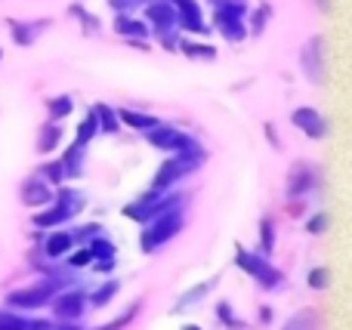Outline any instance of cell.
Here are the masks:
<instances>
[{
  "label": "cell",
  "mask_w": 352,
  "mask_h": 330,
  "mask_svg": "<svg viewBox=\"0 0 352 330\" xmlns=\"http://www.w3.org/2000/svg\"><path fill=\"white\" fill-rule=\"evenodd\" d=\"M306 281H309V287L322 290V287H328V272H324V269H312Z\"/></svg>",
  "instance_id": "34"
},
{
  "label": "cell",
  "mask_w": 352,
  "mask_h": 330,
  "mask_svg": "<svg viewBox=\"0 0 352 330\" xmlns=\"http://www.w3.org/2000/svg\"><path fill=\"white\" fill-rule=\"evenodd\" d=\"M0 59H3V49H0Z\"/></svg>",
  "instance_id": "40"
},
{
  "label": "cell",
  "mask_w": 352,
  "mask_h": 330,
  "mask_svg": "<svg viewBox=\"0 0 352 330\" xmlns=\"http://www.w3.org/2000/svg\"><path fill=\"white\" fill-rule=\"evenodd\" d=\"M260 235H263V253H272V244H275V232H272V222H263L260 226Z\"/></svg>",
  "instance_id": "32"
},
{
  "label": "cell",
  "mask_w": 352,
  "mask_h": 330,
  "mask_svg": "<svg viewBox=\"0 0 352 330\" xmlns=\"http://www.w3.org/2000/svg\"><path fill=\"white\" fill-rule=\"evenodd\" d=\"M217 315H219V321H223L229 330H238V327H244L241 325V318L238 315H232V309H229V303H219L217 306Z\"/></svg>",
  "instance_id": "28"
},
{
  "label": "cell",
  "mask_w": 352,
  "mask_h": 330,
  "mask_svg": "<svg viewBox=\"0 0 352 330\" xmlns=\"http://www.w3.org/2000/svg\"><path fill=\"white\" fill-rule=\"evenodd\" d=\"M96 130H99V123H96V115H87L84 121H80V127H78V142L80 145H87V142L96 136Z\"/></svg>",
  "instance_id": "24"
},
{
  "label": "cell",
  "mask_w": 352,
  "mask_h": 330,
  "mask_svg": "<svg viewBox=\"0 0 352 330\" xmlns=\"http://www.w3.org/2000/svg\"><path fill=\"white\" fill-rule=\"evenodd\" d=\"M285 330H322V325H318V315L316 312H297L291 321L285 325Z\"/></svg>",
  "instance_id": "19"
},
{
  "label": "cell",
  "mask_w": 352,
  "mask_h": 330,
  "mask_svg": "<svg viewBox=\"0 0 352 330\" xmlns=\"http://www.w3.org/2000/svg\"><path fill=\"white\" fill-rule=\"evenodd\" d=\"M68 263L74 266V269H80V266H90L93 263V253H90V247H84V250H78L74 257H68Z\"/></svg>",
  "instance_id": "35"
},
{
  "label": "cell",
  "mask_w": 352,
  "mask_h": 330,
  "mask_svg": "<svg viewBox=\"0 0 352 330\" xmlns=\"http://www.w3.org/2000/svg\"><path fill=\"white\" fill-rule=\"evenodd\" d=\"M235 259H238V266H241L248 275H254L256 281L263 284V287H275V284L281 281V272L278 269H272V266H269L266 259H260L256 253H248L244 247H238Z\"/></svg>",
  "instance_id": "4"
},
{
  "label": "cell",
  "mask_w": 352,
  "mask_h": 330,
  "mask_svg": "<svg viewBox=\"0 0 352 330\" xmlns=\"http://www.w3.org/2000/svg\"><path fill=\"white\" fill-rule=\"evenodd\" d=\"M115 28L121 31V34H136V37H142L146 34V25L140 22V19H127V16H121L115 22Z\"/></svg>",
  "instance_id": "25"
},
{
  "label": "cell",
  "mask_w": 352,
  "mask_h": 330,
  "mask_svg": "<svg viewBox=\"0 0 352 330\" xmlns=\"http://www.w3.org/2000/svg\"><path fill=\"white\" fill-rule=\"evenodd\" d=\"M148 142L158 145V148H164V152H182V148L195 145L186 133H179V130H173V127H152L148 130Z\"/></svg>",
  "instance_id": "7"
},
{
  "label": "cell",
  "mask_w": 352,
  "mask_h": 330,
  "mask_svg": "<svg viewBox=\"0 0 352 330\" xmlns=\"http://www.w3.org/2000/svg\"><path fill=\"white\" fill-rule=\"evenodd\" d=\"M324 226H328V216H324V213L312 216V220H309V222H306V228H309V232H312V235H322V232H324Z\"/></svg>",
  "instance_id": "36"
},
{
  "label": "cell",
  "mask_w": 352,
  "mask_h": 330,
  "mask_svg": "<svg viewBox=\"0 0 352 330\" xmlns=\"http://www.w3.org/2000/svg\"><path fill=\"white\" fill-rule=\"evenodd\" d=\"M210 290V284H198V287H192L188 294H182V300H179V309L182 306H195V300H201V296Z\"/></svg>",
  "instance_id": "30"
},
{
  "label": "cell",
  "mask_w": 352,
  "mask_h": 330,
  "mask_svg": "<svg viewBox=\"0 0 352 330\" xmlns=\"http://www.w3.org/2000/svg\"><path fill=\"white\" fill-rule=\"evenodd\" d=\"M90 253H93V259H115V244L105 238H96L90 244Z\"/></svg>",
  "instance_id": "26"
},
{
  "label": "cell",
  "mask_w": 352,
  "mask_h": 330,
  "mask_svg": "<svg viewBox=\"0 0 352 330\" xmlns=\"http://www.w3.org/2000/svg\"><path fill=\"white\" fill-rule=\"evenodd\" d=\"M148 19H152L161 31H170L176 25V12H173L170 3H152L148 6Z\"/></svg>",
  "instance_id": "16"
},
{
  "label": "cell",
  "mask_w": 352,
  "mask_h": 330,
  "mask_svg": "<svg viewBox=\"0 0 352 330\" xmlns=\"http://www.w3.org/2000/svg\"><path fill=\"white\" fill-rule=\"evenodd\" d=\"M37 28H43V22H41V25H22V22H12V37H16V43L28 47V43L34 40Z\"/></svg>",
  "instance_id": "22"
},
{
  "label": "cell",
  "mask_w": 352,
  "mask_h": 330,
  "mask_svg": "<svg viewBox=\"0 0 352 330\" xmlns=\"http://www.w3.org/2000/svg\"><path fill=\"white\" fill-rule=\"evenodd\" d=\"M182 330H201V327H195V325H186V327H182Z\"/></svg>",
  "instance_id": "39"
},
{
  "label": "cell",
  "mask_w": 352,
  "mask_h": 330,
  "mask_svg": "<svg viewBox=\"0 0 352 330\" xmlns=\"http://www.w3.org/2000/svg\"><path fill=\"white\" fill-rule=\"evenodd\" d=\"M72 216H74V213L65 207V204L56 201L50 210H43V213H37V216H34V226H41V228H53V226H62L65 220H72Z\"/></svg>",
  "instance_id": "13"
},
{
  "label": "cell",
  "mask_w": 352,
  "mask_h": 330,
  "mask_svg": "<svg viewBox=\"0 0 352 330\" xmlns=\"http://www.w3.org/2000/svg\"><path fill=\"white\" fill-rule=\"evenodd\" d=\"M179 204V198L170 195V198H161L158 191H152V195H146V198H140V201H133L124 213L130 216V220H155L158 213H164V210H170Z\"/></svg>",
  "instance_id": "5"
},
{
  "label": "cell",
  "mask_w": 352,
  "mask_h": 330,
  "mask_svg": "<svg viewBox=\"0 0 352 330\" xmlns=\"http://www.w3.org/2000/svg\"><path fill=\"white\" fill-rule=\"evenodd\" d=\"M0 330H50V321H31L16 312H0Z\"/></svg>",
  "instance_id": "12"
},
{
  "label": "cell",
  "mask_w": 352,
  "mask_h": 330,
  "mask_svg": "<svg viewBox=\"0 0 352 330\" xmlns=\"http://www.w3.org/2000/svg\"><path fill=\"white\" fill-rule=\"evenodd\" d=\"M50 115H53V117L72 115V99H68V96H56L53 102H50Z\"/></svg>",
  "instance_id": "29"
},
{
  "label": "cell",
  "mask_w": 352,
  "mask_h": 330,
  "mask_svg": "<svg viewBox=\"0 0 352 330\" xmlns=\"http://www.w3.org/2000/svg\"><path fill=\"white\" fill-rule=\"evenodd\" d=\"M294 123H297L306 136H312V139H322L324 136V121L316 108H297L294 111Z\"/></svg>",
  "instance_id": "10"
},
{
  "label": "cell",
  "mask_w": 352,
  "mask_h": 330,
  "mask_svg": "<svg viewBox=\"0 0 352 330\" xmlns=\"http://www.w3.org/2000/svg\"><path fill=\"white\" fill-rule=\"evenodd\" d=\"M59 139H62V130L56 127V123H50V127H43L41 130V139H37V152H53L56 145H59Z\"/></svg>",
  "instance_id": "20"
},
{
  "label": "cell",
  "mask_w": 352,
  "mask_h": 330,
  "mask_svg": "<svg viewBox=\"0 0 352 330\" xmlns=\"http://www.w3.org/2000/svg\"><path fill=\"white\" fill-rule=\"evenodd\" d=\"M41 173L50 179V182H62V179H65V170H62V161H56V164H47Z\"/></svg>",
  "instance_id": "31"
},
{
  "label": "cell",
  "mask_w": 352,
  "mask_h": 330,
  "mask_svg": "<svg viewBox=\"0 0 352 330\" xmlns=\"http://www.w3.org/2000/svg\"><path fill=\"white\" fill-rule=\"evenodd\" d=\"M115 10H121V12H127V10H133V6H140V3H146V0H109Z\"/></svg>",
  "instance_id": "38"
},
{
  "label": "cell",
  "mask_w": 352,
  "mask_h": 330,
  "mask_svg": "<svg viewBox=\"0 0 352 330\" xmlns=\"http://www.w3.org/2000/svg\"><path fill=\"white\" fill-rule=\"evenodd\" d=\"M115 294H118V281H109V284H102V287L90 296V303H93V306H105V303H109Z\"/></svg>",
  "instance_id": "27"
},
{
  "label": "cell",
  "mask_w": 352,
  "mask_h": 330,
  "mask_svg": "<svg viewBox=\"0 0 352 330\" xmlns=\"http://www.w3.org/2000/svg\"><path fill=\"white\" fill-rule=\"evenodd\" d=\"M80 152H84L80 142H74V145L65 152V158H62V170H65V176H78L80 173V161H84V154Z\"/></svg>",
  "instance_id": "18"
},
{
  "label": "cell",
  "mask_w": 352,
  "mask_h": 330,
  "mask_svg": "<svg viewBox=\"0 0 352 330\" xmlns=\"http://www.w3.org/2000/svg\"><path fill=\"white\" fill-rule=\"evenodd\" d=\"M56 290H59V281L31 284V287L12 290V294L6 296V306H10V309H22V312H31V309H41V306H47V303H53Z\"/></svg>",
  "instance_id": "3"
},
{
  "label": "cell",
  "mask_w": 352,
  "mask_h": 330,
  "mask_svg": "<svg viewBox=\"0 0 352 330\" xmlns=\"http://www.w3.org/2000/svg\"><path fill=\"white\" fill-rule=\"evenodd\" d=\"M309 189H316V170L309 164H297L291 170V179H287V191L291 195H306Z\"/></svg>",
  "instance_id": "11"
},
{
  "label": "cell",
  "mask_w": 352,
  "mask_h": 330,
  "mask_svg": "<svg viewBox=\"0 0 352 330\" xmlns=\"http://www.w3.org/2000/svg\"><path fill=\"white\" fill-rule=\"evenodd\" d=\"M96 123H99V130H105V133H115L118 130V117H115V111H109L105 105H96Z\"/></svg>",
  "instance_id": "23"
},
{
  "label": "cell",
  "mask_w": 352,
  "mask_h": 330,
  "mask_svg": "<svg viewBox=\"0 0 352 330\" xmlns=\"http://www.w3.org/2000/svg\"><path fill=\"white\" fill-rule=\"evenodd\" d=\"M201 164H204V152H201L198 145L182 148L179 154H173L170 161H164V164H161V170L155 173V191L170 189L176 179H186V173H192L195 167H201Z\"/></svg>",
  "instance_id": "1"
},
{
  "label": "cell",
  "mask_w": 352,
  "mask_h": 330,
  "mask_svg": "<svg viewBox=\"0 0 352 330\" xmlns=\"http://www.w3.org/2000/svg\"><path fill=\"white\" fill-rule=\"evenodd\" d=\"M303 71L309 80L322 84V37H312L303 47Z\"/></svg>",
  "instance_id": "8"
},
{
  "label": "cell",
  "mask_w": 352,
  "mask_h": 330,
  "mask_svg": "<svg viewBox=\"0 0 352 330\" xmlns=\"http://www.w3.org/2000/svg\"><path fill=\"white\" fill-rule=\"evenodd\" d=\"M176 6H179V22L186 25L188 31H204V22H201V10H198V3L195 0H173Z\"/></svg>",
  "instance_id": "14"
},
{
  "label": "cell",
  "mask_w": 352,
  "mask_h": 330,
  "mask_svg": "<svg viewBox=\"0 0 352 330\" xmlns=\"http://www.w3.org/2000/svg\"><path fill=\"white\" fill-rule=\"evenodd\" d=\"M182 49H186L188 56H198V59H213V47H198V43H182Z\"/></svg>",
  "instance_id": "33"
},
{
  "label": "cell",
  "mask_w": 352,
  "mask_h": 330,
  "mask_svg": "<svg viewBox=\"0 0 352 330\" xmlns=\"http://www.w3.org/2000/svg\"><path fill=\"white\" fill-rule=\"evenodd\" d=\"M182 228V213H179V207H170V210H164V213H158L152 220V226L142 232V250L146 253H152L155 247H161V244H167V241L173 238L176 232Z\"/></svg>",
  "instance_id": "2"
},
{
  "label": "cell",
  "mask_w": 352,
  "mask_h": 330,
  "mask_svg": "<svg viewBox=\"0 0 352 330\" xmlns=\"http://www.w3.org/2000/svg\"><path fill=\"white\" fill-rule=\"evenodd\" d=\"M217 25L223 28V34L229 37V40H241V37H244V25H241V19H238V16H229V12L219 10L217 12Z\"/></svg>",
  "instance_id": "17"
},
{
  "label": "cell",
  "mask_w": 352,
  "mask_h": 330,
  "mask_svg": "<svg viewBox=\"0 0 352 330\" xmlns=\"http://www.w3.org/2000/svg\"><path fill=\"white\" fill-rule=\"evenodd\" d=\"M22 201L28 207H47V204H53V189L43 179H28L22 185Z\"/></svg>",
  "instance_id": "9"
},
{
  "label": "cell",
  "mask_w": 352,
  "mask_h": 330,
  "mask_svg": "<svg viewBox=\"0 0 352 330\" xmlns=\"http://www.w3.org/2000/svg\"><path fill=\"white\" fill-rule=\"evenodd\" d=\"M121 121L130 123V127H136V130H152V127H158V121H155L152 115H140V111H121Z\"/></svg>",
  "instance_id": "21"
},
{
  "label": "cell",
  "mask_w": 352,
  "mask_h": 330,
  "mask_svg": "<svg viewBox=\"0 0 352 330\" xmlns=\"http://www.w3.org/2000/svg\"><path fill=\"white\" fill-rule=\"evenodd\" d=\"M84 309H87V296L78 294V290L53 296V312H56V318H62V321H78L80 315H84Z\"/></svg>",
  "instance_id": "6"
},
{
  "label": "cell",
  "mask_w": 352,
  "mask_h": 330,
  "mask_svg": "<svg viewBox=\"0 0 352 330\" xmlns=\"http://www.w3.org/2000/svg\"><path fill=\"white\" fill-rule=\"evenodd\" d=\"M269 12H272V10H269V6H263V10L254 16V34H260V31L266 28V19H269Z\"/></svg>",
  "instance_id": "37"
},
{
  "label": "cell",
  "mask_w": 352,
  "mask_h": 330,
  "mask_svg": "<svg viewBox=\"0 0 352 330\" xmlns=\"http://www.w3.org/2000/svg\"><path fill=\"white\" fill-rule=\"evenodd\" d=\"M72 244H74V235H68V232H53L47 238V247H43V253H47L50 259H59V257H65L68 250H72Z\"/></svg>",
  "instance_id": "15"
}]
</instances>
